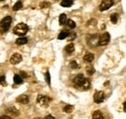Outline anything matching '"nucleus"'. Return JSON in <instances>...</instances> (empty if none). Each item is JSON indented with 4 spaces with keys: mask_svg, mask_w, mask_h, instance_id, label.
Segmentation results:
<instances>
[{
    "mask_svg": "<svg viewBox=\"0 0 126 119\" xmlns=\"http://www.w3.org/2000/svg\"><path fill=\"white\" fill-rule=\"evenodd\" d=\"M73 82H74L75 85H77V86H79L80 88H82L83 90H87L90 87V82H89V80H88L86 77H84V75L82 74H77V75L74 77Z\"/></svg>",
    "mask_w": 126,
    "mask_h": 119,
    "instance_id": "nucleus-1",
    "label": "nucleus"
},
{
    "mask_svg": "<svg viewBox=\"0 0 126 119\" xmlns=\"http://www.w3.org/2000/svg\"><path fill=\"white\" fill-rule=\"evenodd\" d=\"M11 23H12V17L10 15L5 16L0 22V32L1 33H6L10 28Z\"/></svg>",
    "mask_w": 126,
    "mask_h": 119,
    "instance_id": "nucleus-2",
    "label": "nucleus"
},
{
    "mask_svg": "<svg viewBox=\"0 0 126 119\" xmlns=\"http://www.w3.org/2000/svg\"><path fill=\"white\" fill-rule=\"evenodd\" d=\"M27 32H28V26L23 22L16 24L14 28V33L17 36H24Z\"/></svg>",
    "mask_w": 126,
    "mask_h": 119,
    "instance_id": "nucleus-3",
    "label": "nucleus"
},
{
    "mask_svg": "<svg viewBox=\"0 0 126 119\" xmlns=\"http://www.w3.org/2000/svg\"><path fill=\"white\" fill-rule=\"evenodd\" d=\"M110 34H109L108 32H105L104 34H102V35L99 37V43H98V45H108L109 42H110Z\"/></svg>",
    "mask_w": 126,
    "mask_h": 119,
    "instance_id": "nucleus-4",
    "label": "nucleus"
},
{
    "mask_svg": "<svg viewBox=\"0 0 126 119\" xmlns=\"http://www.w3.org/2000/svg\"><path fill=\"white\" fill-rule=\"evenodd\" d=\"M37 103L42 106H47L50 103V98L44 96V95H39L37 98Z\"/></svg>",
    "mask_w": 126,
    "mask_h": 119,
    "instance_id": "nucleus-5",
    "label": "nucleus"
},
{
    "mask_svg": "<svg viewBox=\"0 0 126 119\" xmlns=\"http://www.w3.org/2000/svg\"><path fill=\"white\" fill-rule=\"evenodd\" d=\"M112 5H113L112 0H102L99 9H100L101 12H104V11H107L108 9H110Z\"/></svg>",
    "mask_w": 126,
    "mask_h": 119,
    "instance_id": "nucleus-6",
    "label": "nucleus"
},
{
    "mask_svg": "<svg viewBox=\"0 0 126 119\" xmlns=\"http://www.w3.org/2000/svg\"><path fill=\"white\" fill-rule=\"evenodd\" d=\"M94 102L96 104H100L105 100V93L103 91H96L93 96Z\"/></svg>",
    "mask_w": 126,
    "mask_h": 119,
    "instance_id": "nucleus-7",
    "label": "nucleus"
},
{
    "mask_svg": "<svg viewBox=\"0 0 126 119\" xmlns=\"http://www.w3.org/2000/svg\"><path fill=\"white\" fill-rule=\"evenodd\" d=\"M87 43L88 45L92 47H95L96 45H98V43H99V36L98 35H91L89 37V39L87 40Z\"/></svg>",
    "mask_w": 126,
    "mask_h": 119,
    "instance_id": "nucleus-8",
    "label": "nucleus"
},
{
    "mask_svg": "<svg viewBox=\"0 0 126 119\" xmlns=\"http://www.w3.org/2000/svg\"><path fill=\"white\" fill-rule=\"evenodd\" d=\"M21 60H22V57H21V55H20L19 53H14V54L11 56V58H10V62H11V64H13V65H16V64L20 63Z\"/></svg>",
    "mask_w": 126,
    "mask_h": 119,
    "instance_id": "nucleus-9",
    "label": "nucleus"
},
{
    "mask_svg": "<svg viewBox=\"0 0 126 119\" xmlns=\"http://www.w3.org/2000/svg\"><path fill=\"white\" fill-rule=\"evenodd\" d=\"M16 101H17L18 103H20V104H26L29 103V97H28L27 95H25V94H22V95H19V96L16 98Z\"/></svg>",
    "mask_w": 126,
    "mask_h": 119,
    "instance_id": "nucleus-10",
    "label": "nucleus"
},
{
    "mask_svg": "<svg viewBox=\"0 0 126 119\" xmlns=\"http://www.w3.org/2000/svg\"><path fill=\"white\" fill-rule=\"evenodd\" d=\"M93 59H94V54H93V53H90V52H87V53L83 56V60H84L85 62H87V63L92 62Z\"/></svg>",
    "mask_w": 126,
    "mask_h": 119,
    "instance_id": "nucleus-11",
    "label": "nucleus"
},
{
    "mask_svg": "<svg viewBox=\"0 0 126 119\" xmlns=\"http://www.w3.org/2000/svg\"><path fill=\"white\" fill-rule=\"evenodd\" d=\"M92 119H104V115H103V113L101 111L96 110L92 114Z\"/></svg>",
    "mask_w": 126,
    "mask_h": 119,
    "instance_id": "nucleus-12",
    "label": "nucleus"
},
{
    "mask_svg": "<svg viewBox=\"0 0 126 119\" xmlns=\"http://www.w3.org/2000/svg\"><path fill=\"white\" fill-rule=\"evenodd\" d=\"M14 81L16 84H21L23 82V78L20 74H15L14 75Z\"/></svg>",
    "mask_w": 126,
    "mask_h": 119,
    "instance_id": "nucleus-13",
    "label": "nucleus"
},
{
    "mask_svg": "<svg viewBox=\"0 0 126 119\" xmlns=\"http://www.w3.org/2000/svg\"><path fill=\"white\" fill-rule=\"evenodd\" d=\"M74 3V0H62L60 5L62 7H71Z\"/></svg>",
    "mask_w": 126,
    "mask_h": 119,
    "instance_id": "nucleus-14",
    "label": "nucleus"
},
{
    "mask_svg": "<svg viewBox=\"0 0 126 119\" xmlns=\"http://www.w3.org/2000/svg\"><path fill=\"white\" fill-rule=\"evenodd\" d=\"M65 50H66V52H67L68 54L73 53L74 50H75V45H74V44H69V45L65 47Z\"/></svg>",
    "mask_w": 126,
    "mask_h": 119,
    "instance_id": "nucleus-15",
    "label": "nucleus"
},
{
    "mask_svg": "<svg viewBox=\"0 0 126 119\" xmlns=\"http://www.w3.org/2000/svg\"><path fill=\"white\" fill-rule=\"evenodd\" d=\"M65 24H66L67 27L70 28V29H74V28L76 27V22H75L74 20H72V19H67V21H66Z\"/></svg>",
    "mask_w": 126,
    "mask_h": 119,
    "instance_id": "nucleus-16",
    "label": "nucleus"
},
{
    "mask_svg": "<svg viewBox=\"0 0 126 119\" xmlns=\"http://www.w3.org/2000/svg\"><path fill=\"white\" fill-rule=\"evenodd\" d=\"M27 42H28L27 38H25V37H20V38H18L16 41V45H25Z\"/></svg>",
    "mask_w": 126,
    "mask_h": 119,
    "instance_id": "nucleus-17",
    "label": "nucleus"
},
{
    "mask_svg": "<svg viewBox=\"0 0 126 119\" xmlns=\"http://www.w3.org/2000/svg\"><path fill=\"white\" fill-rule=\"evenodd\" d=\"M70 34H69V32L68 31H61L60 32V34L58 35V40H64V39H66L68 36H69Z\"/></svg>",
    "mask_w": 126,
    "mask_h": 119,
    "instance_id": "nucleus-18",
    "label": "nucleus"
},
{
    "mask_svg": "<svg viewBox=\"0 0 126 119\" xmlns=\"http://www.w3.org/2000/svg\"><path fill=\"white\" fill-rule=\"evenodd\" d=\"M66 21H67V15H65V14H61V15H59V24L63 25V24L66 23Z\"/></svg>",
    "mask_w": 126,
    "mask_h": 119,
    "instance_id": "nucleus-19",
    "label": "nucleus"
},
{
    "mask_svg": "<svg viewBox=\"0 0 126 119\" xmlns=\"http://www.w3.org/2000/svg\"><path fill=\"white\" fill-rule=\"evenodd\" d=\"M117 20H118V14L113 13V14L110 15V21H111L112 23H116Z\"/></svg>",
    "mask_w": 126,
    "mask_h": 119,
    "instance_id": "nucleus-20",
    "label": "nucleus"
},
{
    "mask_svg": "<svg viewBox=\"0 0 126 119\" xmlns=\"http://www.w3.org/2000/svg\"><path fill=\"white\" fill-rule=\"evenodd\" d=\"M73 109H74V106H73V105H71V104L65 105V106L63 107V111H65V112H68V113L72 112V111H73Z\"/></svg>",
    "mask_w": 126,
    "mask_h": 119,
    "instance_id": "nucleus-21",
    "label": "nucleus"
},
{
    "mask_svg": "<svg viewBox=\"0 0 126 119\" xmlns=\"http://www.w3.org/2000/svg\"><path fill=\"white\" fill-rule=\"evenodd\" d=\"M21 8H22V3H21V1H17L16 4L14 5L13 10H14V11H18V10H20Z\"/></svg>",
    "mask_w": 126,
    "mask_h": 119,
    "instance_id": "nucleus-22",
    "label": "nucleus"
},
{
    "mask_svg": "<svg viewBox=\"0 0 126 119\" xmlns=\"http://www.w3.org/2000/svg\"><path fill=\"white\" fill-rule=\"evenodd\" d=\"M86 71H87V74H89V75L93 74H94V72H95V70H94V68H93V67H87V68H86Z\"/></svg>",
    "mask_w": 126,
    "mask_h": 119,
    "instance_id": "nucleus-23",
    "label": "nucleus"
},
{
    "mask_svg": "<svg viewBox=\"0 0 126 119\" xmlns=\"http://www.w3.org/2000/svg\"><path fill=\"white\" fill-rule=\"evenodd\" d=\"M49 6H50V4H49L48 2H47V1L42 2V3L40 4V7H41V8H48Z\"/></svg>",
    "mask_w": 126,
    "mask_h": 119,
    "instance_id": "nucleus-24",
    "label": "nucleus"
},
{
    "mask_svg": "<svg viewBox=\"0 0 126 119\" xmlns=\"http://www.w3.org/2000/svg\"><path fill=\"white\" fill-rule=\"evenodd\" d=\"M7 111H9V112H11V113H14V114H18V111L16 110V108L15 107H10L9 109H7Z\"/></svg>",
    "mask_w": 126,
    "mask_h": 119,
    "instance_id": "nucleus-25",
    "label": "nucleus"
},
{
    "mask_svg": "<svg viewBox=\"0 0 126 119\" xmlns=\"http://www.w3.org/2000/svg\"><path fill=\"white\" fill-rule=\"evenodd\" d=\"M45 76H46V81H47V84H50V74H49V72H47L46 74H45Z\"/></svg>",
    "mask_w": 126,
    "mask_h": 119,
    "instance_id": "nucleus-26",
    "label": "nucleus"
},
{
    "mask_svg": "<svg viewBox=\"0 0 126 119\" xmlns=\"http://www.w3.org/2000/svg\"><path fill=\"white\" fill-rule=\"evenodd\" d=\"M70 66H71V68H73V69H77L79 66H78V64H77V62L76 61H71L70 62Z\"/></svg>",
    "mask_w": 126,
    "mask_h": 119,
    "instance_id": "nucleus-27",
    "label": "nucleus"
},
{
    "mask_svg": "<svg viewBox=\"0 0 126 119\" xmlns=\"http://www.w3.org/2000/svg\"><path fill=\"white\" fill-rule=\"evenodd\" d=\"M0 83H1V84H3V85H5V84H6V78H5V75L0 76Z\"/></svg>",
    "mask_w": 126,
    "mask_h": 119,
    "instance_id": "nucleus-28",
    "label": "nucleus"
},
{
    "mask_svg": "<svg viewBox=\"0 0 126 119\" xmlns=\"http://www.w3.org/2000/svg\"><path fill=\"white\" fill-rule=\"evenodd\" d=\"M0 119H12V118L9 117V116H7V115H2V116H0Z\"/></svg>",
    "mask_w": 126,
    "mask_h": 119,
    "instance_id": "nucleus-29",
    "label": "nucleus"
},
{
    "mask_svg": "<svg viewBox=\"0 0 126 119\" xmlns=\"http://www.w3.org/2000/svg\"><path fill=\"white\" fill-rule=\"evenodd\" d=\"M45 119H55V118H54V117H53L52 115L48 114V115H47V116H46V118H45Z\"/></svg>",
    "mask_w": 126,
    "mask_h": 119,
    "instance_id": "nucleus-30",
    "label": "nucleus"
},
{
    "mask_svg": "<svg viewBox=\"0 0 126 119\" xmlns=\"http://www.w3.org/2000/svg\"><path fill=\"white\" fill-rule=\"evenodd\" d=\"M20 75H21V76H22V78H23V77H26V75H27V74H25L24 72H21V73H20Z\"/></svg>",
    "mask_w": 126,
    "mask_h": 119,
    "instance_id": "nucleus-31",
    "label": "nucleus"
},
{
    "mask_svg": "<svg viewBox=\"0 0 126 119\" xmlns=\"http://www.w3.org/2000/svg\"><path fill=\"white\" fill-rule=\"evenodd\" d=\"M124 111H126V102L124 103Z\"/></svg>",
    "mask_w": 126,
    "mask_h": 119,
    "instance_id": "nucleus-32",
    "label": "nucleus"
},
{
    "mask_svg": "<svg viewBox=\"0 0 126 119\" xmlns=\"http://www.w3.org/2000/svg\"><path fill=\"white\" fill-rule=\"evenodd\" d=\"M0 1H4V0H0Z\"/></svg>",
    "mask_w": 126,
    "mask_h": 119,
    "instance_id": "nucleus-33",
    "label": "nucleus"
}]
</instances>
